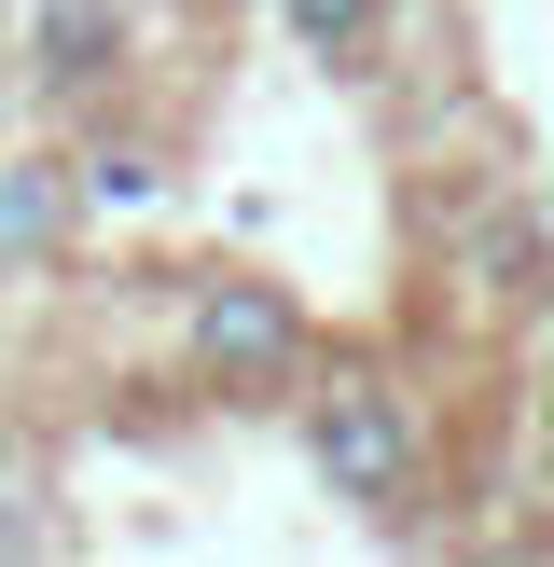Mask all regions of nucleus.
<instances>
[{
  "label": "nucleus",
  "mask_w": 554,
  "mask_h": 567,
  "mask_svg": "<svg viewBox=\"0 0 554 567\" xmlns=\"http://www.w3.org/2000/svg\"><path fill=\"white\" fill-rule=\"evenodd\" d=\"M70 236H83V166L42 153V138L0 153V291H14V277H55Z\"/></svg>",
  "instance_id": "7ed1b4c3"
},
{
  "label": "nucleus",
  "mask_w": 554,
  "mask_h": 567,
  "mask_svg": "<svg viewBox=\"0 0 554 567\" xmlns=\"http://www.w3.org/2000/svg\"><path fill=\"white\" fill-rule=\"evenodd\" d=\"M28 55H42L55 97H98V83L125 70V0H42V14H28Z\"/></svg>",
  "instance_id": "20e7f679"
},
{
  "label": "nucleus",
  "mask_w": 554,
  "mask_h": 567,
  "mask_svg": "<svg viewBox=\"0 0 554 567\" xmlns=\"http://www.w3.org/2000/svg\"><path fill=\"white\" fill-rule=\"evenodd\" d=\"M305 471H319V498H347V513H402L416 471H430V430H416V402L388 374H332L319 402H305Z\"/></svg>",
  "instance_id": "f257e3e1"
},
{
  "label": "nucleus",
  "mask_w": 554,
  "mask_h": 567,
  "mask_svg": "<svg viewBox=\"0 0 554 567\" xmlns=\"http://www.w3.org/2000/svg\"><path fill=\"white\" fill-rule=\"evenodd\" d=\"M181 347H194V388H277L305 360V305L277 277H194Z\"/></svg>",
  "instance_id": "f03ea898"
},
{
  "label": "nucleus",
  "mask_w": 554,
  "mask_h": 567,
  "mask_svg": "<svg viewBox=\"0 0 554 567\" xmlns=\"http://www.w3.org/2000/svg\"><path fill=\"white\" fill-rule=\"evenodd\" d=\"M541 457H554V388H541Z\"/></svg>",
  "instance_id": "0eeeda50"
},
{
  "label": "nucleus",
  "mask_w": 554,
  "mask_h": 567,
  "mask_svg": "<svg viewBox=\"0 0 554 567\" xmlns=\"http://www.w3.org/2000/svg\"><path fill=\"white\" fill-rule=\"evenodd\" d=\"M83 194H111V208H153V153H98V166H83Z\"/></svg>",
  "instance_id": "423d86ee"
},
{
  "label": "nucleus",
  "mask_w": 554,
  "mask_h": 567,
  "mask_svg": "<svg viewBox=\"0 0 554 567\" xmlns=\"http://www.w3.org/2000/svg\"><path fill=\"white\" fill-rule=\"evenodd\" d=\"M0 388H14V332H0Z\"/></svg>",
  "instance_id": "6e6552de"
},
{
  "label": "nucleus",
  "mask_w": 554,
  "mask_h": 567,
  "mask_svg": "<svg viewBox=\"0 0 554 567\" xmlns=\"http://www.w3.org/2000/svg\"><path fill=\"white\" fill-rule=\"evenodd\" d=\"M277 28H291L319 70H360V55H375V28H388V0H277Z\"/></svg>",
  "instance_id": "39448f33"
}]
</instances>
